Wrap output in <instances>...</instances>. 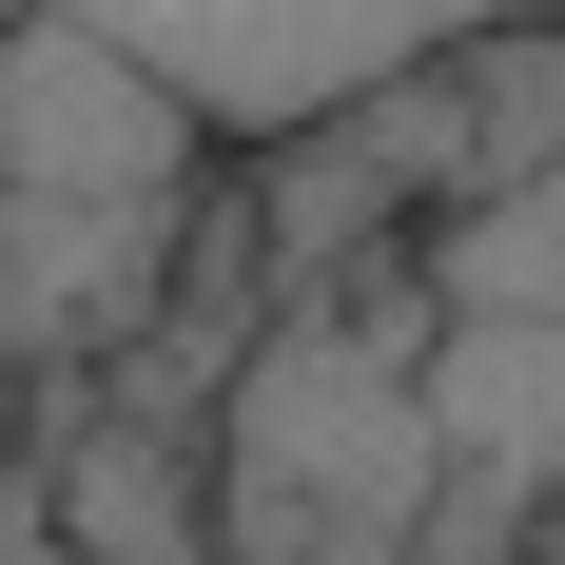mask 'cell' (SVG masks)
<instances>
[{
  "label": "cell",
  "instance_id": "6da1fadb",
  "mask_svg": "<svg viewBox=\"0 0 565 565\" xmlns=\"http://www.w3.org/2000/svg\"><path fill=\"white\" fill-rule=\"evenodd\" d=\"M429 488V274L292 292L215 391V565H409Z\"/></svg>",
  "mask_w": 565,
  "mask_h": 565
},
{
  "label": "cell",
  "instance_id": "277c9868",
  "mask_svg": "<svg viewBox=\"0 0 565 565\" xmlns=\"http://www.w3.org/2000/svg\"><path fill=\"white\" fill-rule=\"evenodd\" d=\"M429 449H449V488L565 508V332L546 312H429Z\"/></svg>",
  "mask_w": 565,
  "mask_h": 565
},
{
  "label": "cell",
  "instance_id": "5b68a950",
  "mask_svg": "<svg viewBox=\"0 0 565 565\" xmlns=\"http://www.w3.org/2000/svg\"><path fill=\"white\" fill-rule=\"evenodd\" d=\"M409 274H429V312H546V332H565V137L508 175V195H468Z\"/></svg>",
  "mask_w": 565,
  "mask_h": 565
},
{
  "label": "cell",
  "instance_id": "8992f818",
  "mask_svg": "<svg viewBox=\"0 0 565 565\" xmlns=\"http://www.w3.org/2000/svg\"><path fill=\"white\" fill-rule=\"evenodd\" d=\"M0 565H78V526L40 508V468H20V449H0Z\"/></svg>",
  "mask_w": 565,
  "mask_h": 565
},
{
  "label": "cell",
  "instance_id": "3957f363",
  "mask_svg": "<svg viewBox=\"0 0 565 565\" xmlns=\"http://www.w3.org/2000/svg\"><path fill=\"white\" fill-rule=\"evenodd\" d=\"M40 508L78 526V565H215V429H137V409H58L40 449Z\"/></svg>",
  "mask_w": 565,
  "mask_h": 565
},
{
  "label": "cell",
  "instance_id": "52a82bcc",
  "mask_svg": "<svg viewBox=\"0 0 565 565\" xmlns=\"http://www.w3.org/2000/svg\"><path fill=\"white\" fill-rule=\"evenodd\" d=\"M20 20H40V0H0V40H20Z\"/></svg>",
  "mask_w": 565,
  "mask_h": 565
},
{
  "label": "cell",
  "instance_id": "7a4b0ae2",
  "mask_svg": "<svg viewBox=\"0 0 565 565\" xmlns=\"http://www.w3.org/2000/svg\"><path fill=\"white\" fill-rule=\"evenodd\" d=\"M58 20H98L215 157H292V137H332L351 98L508 40V20H565V0H58Z\"/></svg>",
  "mask_w": 565,
  "mask_h": 565
}]
</instances>
